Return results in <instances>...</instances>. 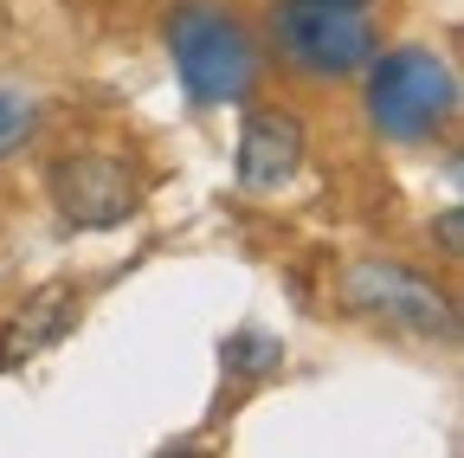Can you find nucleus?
<instances>
[{"instance_id": "1", "label": "nucleus", "mask_w": 464, "mask_h": 458, "mask_svg": "<svg viewBox=\"0 0 464 458\" xmlns=\"http://www.w3.org/2000/svg\"><path fill=\"white\" fill-rule=\"evenodd\" d=\"M168 39V59H174V78H181L188 103L194 110H219V103H246L265 78V45L258 33L213 7V0H181L161 26Z\"/></svg>"}, {"instance_id": "7", "label": "nucleus", "mask_w": 464, "mask_h": 458, "mask_svg": "<svg viewBox=\"0 0 464 458\" xmlns=\"http://www.w3.org/2000/svg\"><path fill=\"white\" fill-rule=\"evenodd\" d=\"M72 310H78L72 291H39L7 329H0V368H20V362H33L39 349H52V342L72 329Z\"/></svg>"}, {"instance_id": "4", "label": "nucleus", "mask_w": 464, "mask_h": 458, "mask_svg": "<svg viewBox=\"0 0 464 458\" xmlns=\"http://www.w3.org/2000/svg\"><path fill=\"white\" fill-rule=\"evenodd\" d=\"M335 297H342L348 317H368L381 329H406V336H451L458 329L451 297L439 291L432 278L406 271L393 258H348Z\"/></svg>"}, {"instance_id": "10", "label": "nucleus", "mask_w": 464, "mask_h": 458, "mask_svg": "<svg viewBox=\"0 0 464 458\" xmlns=\"http://www.w3.org/2000/svg\"><path fill=\"white\" fill-rule=\"evenodd\" d=\"M432 233H439V246H445V258H458V252H464V213H458V207H445V213H439V226H432Z\"/></svg>"}, {"instance_id": "3", "label": "nucleus", "mask_w": 464, "mask_h": 458, "mask_svg": "<svg viewBox=\"0 0 464 458\" xmlns=\"http://www.w3.org/2000/svg\"><path fill=\"white\" fill-rule=\"evenodd\" d=\"M368 123L387 142H432L458 117V72L432 45H393L368 59Z\"/></svg>"}, {"instance_id": "9", "label": "nucleus", "mask_w": 464, "mask_h": 458, "mask_svg": "<svg viewBox=\"0 0 464 458\" xmlns=\"http://www.w3.org/2000/svg\"><path fill=\"white\" fill-rule=\"evenodd\" d=\"M39 130V103L33 97H14V91H0V161H7L20 142H33Z\"/></svg>"}, {"instance_id": "5", "label": "nucleus", "mask_w": 464, "mask_h": 458, "mask_svg": "<svg viewBox=\"0 0 464 458\" xmlns=\"http://www.w3.org/2000/svg\"><path fill=\"white\" fill-rule=\"evenodd\" d=\"M45 200L52 213L72 226V233H110V226H123L142 200L136 175L123 155L110 149H72L45 168Z\"/></svg>"}, {"instance_id": "6", "label": "nucleus", "mask_w": 464, "mask_h": 458, "mask_svg": "<svg viewBox=\"0 0 464 458\" xmlns=\"http://www.w3.org/2000/svg\"><path fill=\"white\" fill-rule=\"evenodd\" d=\"M304 155H310V136H304V123L290 117V110H252L246 130H239V155H232V168H239V188L277 194V188L297 181Z\"/></svg>"}, {"instance_id": "2", "label": "nucleus", "mask_w": 464, "mask_h": 458, "mask_svg": "<svg viewBox=\"0 0 464 458\" xmlns=\"http://www.w3.org/2000/svg\"><path fill=\"white\" fill-rule=\"evenodd\" d=\"M271 52L316 84L362 78L368 59L381 52V0H277Z\"/></svg>"}, {"instance_id": "8", "label": "nucleus", "mask_w": 464, "mask_h": 458, "mask_svg": "<svg viewBox=\"0 0 464 458\" xmlns=\"http://www.w3.org/2000/svg\"><path fill=\"white\" fill-rule=\"evenodd\" d=\"M219 362H226L232 375H271V368L284 362V342L265 336V329H239V336L219 349Z\"/></svg>"}]
</instances>
